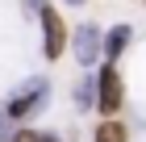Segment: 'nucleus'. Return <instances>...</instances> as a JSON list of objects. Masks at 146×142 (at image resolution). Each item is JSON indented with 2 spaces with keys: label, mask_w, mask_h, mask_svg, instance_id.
<instances>
[{
  "label": "nucleus",
  "mask_w": 146,
  "mask_h": 142,
  "mask_svg": "<svg viewBox=\"0 0 146 142\" xmlns=\"http://www.w3.org/2000/svg\"><path fill=\"white\" fill-rule=\"evenodd\" d=\"M46 100H50V84H46L42 75H34V79H25V84L9 96L4 113H9V121H25V117H34L38 109H46Z\"/></svg>",
  "instance_id": "obj_1"
},
{
  "label": "nucleus",
  "mask_w": 146,
  "mask_h": 142,
  "mask_svg": "<svg viewBox=\"0 0 146 142\" xmlns=\"http://www.w3.org/2000/svg\"><path fill=\"white\" fill-rule=\"evenodd\" d=\"M96 109H100L104 117H117V113L125 109V84H121L117 63H104L100 71H96Z\"/></svg>",
  "instance_id": "obj_2"
},
{
  "label": "nucleus",
  "mask_w": 146,
  "mask_h": 142,
  "mask_svg": "<svg viewBox=\"0 0 146 142\" xmlns=\"http://www.w3.org/2000/svg\"><path fill=\"white\" fill-rule=\"evenodd\" d=\"M38 17H42V55L54 63V59H63V50H67L71 29H67V21L58 17L54 4H42V9H38Z\"/></svg>",
  "instance_id": "obj_3"
},
{
  "label": "nucleus",
  "mask_w": 146,
  "mask_h": 142,
  "mask_svg": "<svg viewBox=\"0 0 146 142\" xmlns=\"http://www.w3.org/2000/svg\"><path fill=\"white\" fill-rule=\"evenodd\" d=\"M71 50H75V63L84 67V71H92L96 67V59L104 55V33L96 29V25H79L75 33H71Z\"/></svg>",
  "instance_id": "obj_4"
},
{
  "label": "nucleus",
  "mask_w": 146,
  "mask_h": 142,
  "mask_svg": "<svg viewBox=\"0 0 146 142\" xmlns=\"http://www.w3.org/2000/svg\"><path fill=\"white\" fill-rule=\"evenodd\" d=\"M129 38H134V29H129V25H113V29L104 33V59H109V63H117V59H121V50L129 46Z\"/></svg>",
  "instance_id": "obj_5"
},
{
  "label": "nucleus",
  "mask_w": 146,
  "mask_h": 142,
  "mask_svg": "<svg viewBox=\"0 0 146 142\" xmlns=\"http://www.w3.org/2000/svg\"><path fill=\"white\" fill-rule=\"evenodd\" d=\"M92 142H129V130H125V121L104 117L100 125H96V134H92Z\"/></svg>",
  "instance_id": "obj_6"
},
{
  "label": "nucleus",
  "mask_w": 146,
  "mask_h": 142,
  "mask_svg": "<svg viewBox=\"0 0 146 142\" xmlns=\"http://www.w3.org/2000/svg\"><path fill=\"white\" fill-rule=\"evenodd\" d=\"M75 109H79V113L96 109V75H92V71H88V75L75 84Z\"/></svg>",
  "instance_id": "obj_7"
},
{
  "label": "nucleus",
  "mask_w": 146,
  "mask_h": 142,
  "mask_svg": "<svg viewBox=\"0 0 146 142\" xmlns=\"http://www.w3.org/2000/svg\"><path fill=\"white\" fill-rule=\"evenodd\" d=\"M9 142H58V138H54V134H46V130H29V125H25V130H17Z\"/></svg>",
  "instance_id": "obj_8"
},
{
  "label": "nucleus",
  "mask_w": 146,
  "mask_h": 142,
  "mask_svg": "<svg viewBox=\"0 0 146 142\" xmlns=\"http://www.w3.org/2000/svg\"><path fill=\"white\" fill-rule=\"evenodd\" d=\"M13 130H9V113H4V105H0V142H9Z\"/></svg>",
  "instance_id": "obj_9"
},
{
  "label": "nucleus",
  "mask_w": 146,
  "mask_h": 142,
  "mask_svg": "<svg viewBox=\"0 0 146 142\" xmlns=\"http://www.w3.org/2000/svg\"><path fill=\"white\" fill-rule=\"evenodd\" d=\"M67 4H84V0H67Z\"/></svg>",
  "instance_id": "obj_10"
}]
</instances>
